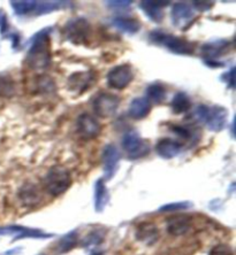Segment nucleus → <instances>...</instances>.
<instances>
[{"mask_svg": "<svg viewBox=\"0 0 236 255\" xmlns=\"http://www.w3.org/2000/svg\"><path fill=\"white\" fill-rule=\"evenodd\" d=\"M51 28H45L35 33L29 40L30 47L25 58V62L31 69L43 70L50 66L51 53Z\"/></svg>", "mask_w": 236, "mask_h": 255, "instance_id": "nucleus-1", "label": "nucleus"}, {"mask_svg": "<svg viewBox=\"0 0 236 255\" xmlns=\"http://www.w3.org/2000/svg\"><path fill=\"white\" fill-rule=\"evenodd\" d=\"M149 40L152 44L160 45L166 47L168 51L179 55H192L195 51V46L192 42L182 37H178L163 30H153L149 33Z\"/></svg>", "mask_w": 236, "mask_h": 255, "instance_id": "nucleus-2", "label": "nucleus"}, {"mask_svg": "<svg viewBox=\"0 0 236 255\" xmlns=\"http://www.w3.org/2000/svg\"><path fill=\"white\" fill-rule=\"evenodd\" d=\"M194 116L198 122L205 123L209 130L219 132L227 125L228 111L223 106L209 107L207 105H200L195 111Z\"/></svg>", "mask_w": 236, "mask_h": 255, "instance_id": "nucleus-3", "label": "nucleus"}, {"mask_svg": "<svg viewBox=\"0 0 236 255\" xmlns=\"http://www.w3.org/2000/svg\"><path fill=\"white\" fill-rule=\"evenodd\" d=\"M44 185L47 193L58 197L69 189V186L72 185V177L65 167L53 166L45 176Z\"/></svg>", "mask_w": 236, "mask_h": 255, "instance_id": "nucleus-4", "label": "nucleus"}, {"mask_svg": "<svg viewBox=\"0 0 236 255\" xmlns=\"http://www.w3.org/2000/svg\"><path fill=\"white\" fill-rule=\"evenodd\" d=\"M92 29L89 22L83 17L72 18L63 27L65 38L75 45L87 44L91 36Z\"/></svg>", "mask_w": 236, "mask_h": 255, "instance_id": "nucleus-5", "label": "nucleus"}, {"mask_svg": "<svg viewBox=\"0 0 236 255\" xmlns=\"http://www.w3.org/2000/svg\"><path fill=\"white\" fill-rule=\"evenodd\" d=\"M122 148L128 154L129 159H141L150 153V145L148 141L142 139L140 133L135 130H130L122 137Z\"/></svg>", "mask_w": 236, "mask_h": 255, "instance_id": "nucleus-6", "label": "nucleus"}, {"mask_svg": "<svg viewBox=\"0 0 236 255\" xmlns=\"http://www.w3.org/2000/svg\"><path fill=\"white\" fill-rule=\"evenodd\" d=\"M120 103L121 100L118 96L108 92H100L92 101V110L99 118H111L117 113Z\"/></svg>", "mask_w": 236, "mask_h": 255, "instance_id": "nucleus-7", "label": "nucleus"}, {"mask_svg": "<svg viewBox=\"0 0 236 255\" xmlns=\"http://www.w3.org/2000/svg\"><path fill=\"white\" fill-rule=\"evenodd\" d=\"M76 132L82 139L91 140L98 137L102 132V126L95 116L83 113L77 118Z\"/></svg>", "mask_w": 236, "mask_h": 255, "instance_id": "nucleus-8", "label": "nucleus"}, {"mask_svg": "<svg viewBox=\"0 0 236 255\" xmlns=\"http://www.w3.org/2000/svg\"><path fill=\"white\" fill-rule=\"evenodd\" d=\"M107 84L112 89H126L134 80V71L129 65H119L108 71Z\"/></svg>", "mask_w": 236, "mask_h": 255, "instance_id": "nucleus-9", "label": "nucleus"}, {"mask_svg": "<svg viewBox=\"0 0 236 255\" xmlns=\"http://www.w3.org/2000/svg\"><path fill=\"white\" fill-rule=\"evenodd\" d=\"M121 159L119 149L113 144H107L102 152V162L104 168L105 178L111 179L118 170V166Z\"/></svg>", "mask_w": 236, "mask_h": 255, "instance_id": "nucleus-10", "label": "nucleus"}, {"mask_svg": "<svg viewBox=\"0 0 236 255\" xmlns=\"http://www.w3.org/2000/svg\"><path fill=\"white\" fill-rule=\"evenodd\" d=\"M96 81V75L92 71H77L70 75L68 78L69 90L83 93L91 86Z\"/></svg>", "mask_w": 236, "mask_h": 255, "instance_id": "nucleus-11", "label": "nucleus"}, {"mask_svg": "<svg viewBox=\"0 0 236 255\" xmlns=\"http://www.w3.org/2000/svg\"><path fill=\"white\" fill-rule=\"evenodd\" d=\"M193 17L194 10L187 2H177L172 7L171 18L175 27L182 28L185 24H188Z\"/></svg>", "mask_w": 236, "mask_h": 255, "instance_id": "nucleus-12", "label": "nucleus"}, {"mask_svg": "<svg viewBox=\"0 0 236 255\" xmlns=\"http://www.w3.org/2000/svg\"><path fill=\"white\" fill-rule=\"evenodd\" d=\"M182 151V144L172 138H163L156 145V152L163 159H174Z\"/></svg>", "mask_w": 236, "mask_h": 255, "instance_id": "nucleus-13", "label": "nucleus"}, {"mask_svg": "<svg viewBox=\"0 0 236 255\" xmlns=\"http://www.w3.org/2000/svg\"><path fill=\"white\" fill-rule=\"evenodd\" d=\"M230 46V42L225 39L215 40V42H208L202 46V53H203L204 61H217V58L222 57Z\"/></svg>", "mask_w": 236, "mask_h": 255, "instance_id": "nucleus-14", "label": "nucleus"}, {"mask_svg": "<svg viewBox=\"0 0 236 255\" xmlns=\"http://www.w3.org/2000/svg\"><path fill=\"white\" fill-rule=\"evenodd\" d=\"M168 5H171V1H141L140 7L143 10V13L156 23H160L164 20L163 8Z\"/></svg>", "mask_w": 236, "mask_h": 255, "instance_id": "nucleus-15", "label": "nucleus"}, {"mask_svg": "<svg viewBox=\"0 0 236 255\" xmlns=\"http://www.w3.org/2000/svg\"><path fill=\"white\" fill-rule=\"evenodd\" d=\"M192 217L187 215H175L167 220V231L172 236H183L190 230Z\"/></svg>", "mask_w": 236, "mask_h": 255, "instance_id": "nucleus-16", "label": "nucleus"}, {"mask_svg": "<svg viewBox=\"0 0 236 255\" xmlns=\"http://www.w3.org/2000/svg\"><path fill=\"white\" fill-rule=\"evenodd\" d=\"M152 105L144 97H137L132 100L128 108V115L134 120H143L150 114Z\"/></svg>", "mask_w": 236, "mask_h": 255, "instance_id": "nucleus-17", "label": "nucleus"}, {"mask_svg": "<svg viewBox=\"0 0 236 255\" xmlns=\"http://www.w3.org/2000/svg\"><path fill=\"white\" fill-rule=\"evenodd\" d=\"M17 234L18 237L15 239H21V238H50L51 235L44 234V232L39 230H33V229H28L24 227H18V226H10V227H1L0 228V235H13Z\"/></svg>", "mask_w": 236, "mask_h": 255, "instance_id": "nucleus-18", "label": "nucleus"}, {"mask_svg": "<svg viewBox=\"0 0 236 255\" xmlns=\"http://www.w3.org/2000/svg\"><path fill=\"white\" fill-rule=\"evenodd\" d=\"M112 25L117 28L119 31L128 35L137 33L141 29V22L137 18L128 17V16H115L112 20Z\"/></svg>", "mask_w": 236, "mask_h": 255, "instance_id": "nucleus-19", "label": "nucleus"}, {"mask_svg": "<svg viewBox=\"0 0 236 255\" xmlns=\"http://www.w3.org/2000/svg\"><path fill=\"white\" fill-rule=\"evenodd\" d=\"M159 232L158 229L153 223H142L138 226L137 231H136V237L138 241H141L142 243L148 244V245H152L157 242L158 239Z\"/></svg>", "mask_w": 236, "mask_h": 255, "instance_id": "nucleus-20", "label": "nucleus"}, {"mask_svg": "<svg viewBox=\"0 0 236 255\" xmlns=\"http://www.w3.org/2000/svg\"><path fill=\"white\" fill-rule=\"evenodd\" d=\"M18 196L25 206H35L40 201L39 189L32 183H27L22 186Z\"/></svg>", "mask_w": 236, "mask_h": 255, "instance_id": "nucleus-21", "label": "nucleus"}, {"mask_svg": "<svg viewBox=\"0 0 236 255\" xmlns=\"http://www.w3.org/2000/svg\"><path fill=\"white\" fill-rule=\"evenodd\" d=\"M192 100L190 97L185 92L175 93L171 101V108L174 114H185L192 108Z\"/></svg>", "mask_w": 236, "mask_h": 255, "instance_id": "nucleus-22", "label": "nucleus"}, {"mask_svg": "<svg viewBox=\"0 0 236 255\" xmlns=\"http://www.w3.org/2000/svg\"><path fill=\"white\" fill-rule=\"evenodd\" d=\"M108 191L103 179H98L95 187V207L96 212H103L108 202Z\"/></svg>", "mask_w": 236, "mask_h": 255, "instance_id": "nucleus-23", "label": "nucleus"}, {"mask_svg": "<svg viewBox=\"0 0 236 255\" xmlns=\"http://www.w3.org/2000/svg\"><path fill=\"white\" fill-rule=\"evenodd\" d=\"M70 2L68 1H37L36 8L33 10L35 15H45L54 10L68 7Z\"/></svg>", "mask_w": 236, "mask_h": 255, "instance_id": "nucleus-24", "label": "nucleus"}, {"mask_svg": "<svg viewBox=\"0 0 236 255\" xmlns=\"http://www.w3.org/2000/svg\"><path fill=\"white\" fill-rule=\"evenodd\" d=\"M147 96H148L147 99L150 101V103L162 104L163 101L166 99L167 92L163 84L153 83V84L148 86Z\"/></svg>", "mask_w": 236, "mask_h": 255, "instance_id": "nucleus-25", "label": "nucleus"}, {"mask_svg": "<svg viewBox=\"0 0 236 255\" xmlns=\"http://www.w3.org/2000/svg\"><path fill=\"white\" fill-rule=\"evenodd\" d=\"M37 1H29V0H24V1H10L12 8L14 12L18 16L22 15H29L33 14V10L36 8Z\"/></svg>", "mask_w": 236, "mask_h": 255, "instance_id": "nucleus-26", "label": "nucleus"}, {"mask_svg": "<svg viewBox=\"0 0 236 255\" xmlns=\"http://www.w3.org/2000/svg\"><path fill=\"white\" fill-rule=\"evenodd\" d=\"M77 244V234L75 231L70 232V234L66 235L65 237L60 239V242L57 245V252L58 253H66L74 249L75 245Z\"/></svg>", "mask_w": 236, "mask_h": 255, "instance_id": "nucleus-27", "label": "nucleus"}, {"mask_svg": "<svg viewBox=\"0 0 236 255\" xmlns=\"http://www.w3.org/2000/svg\"><path fill=\"white\" fill-rule=\"evenodd\" d=\"M14 92V85L12 81L6 77L0 76V96L8 97Z\"/></svg>", "mask_w": 236, "mask_h": 255, "instance_id": "nucleus-28", "label": "nucleus"}, {"mask_svg": "<svg viewBox=\"0 0 236 255\" xmlns=\"http://www.w3.org/2000/svg\"><path fill=\"white\" fill-rule=\"evenodd\" d=\"M209 255H234V252L228 245L220 244V245H216L213 247V249L210 251Z\"/></svg>", "mask_w": 236, "mask_h": 255, "instance_id": "nucleus-29", "label": "nucleus"}, {"mask_svg": "<svg viewBox=\"0 0 236 255\" xmlns=\"http://www.w3.org/2000/svg\"><path fill=\"white\" fill-rule=\"evenodd\" d=\"M171 130L173 131L175 134H178L179 137L183 138V139H190V138L193 137V133L192 131H190L188 128L187 127H183V126H173L171 128Z\"/></svg>", "mask_w": 236, "mask_h": 255, "instance_id": "nucleus-30", "label": "nucleus"}, {"mask_svg": "<svg viewBox=\"0 0 236 255\" xmlns=\"http://www.w3.org/2000/svg\"><path fill=\"white\" fill-rule=\"evenodd\" d=\"M192 204L190 202H177V204H170L160 208V212H174L181 211V209L189 208Z\"/></svg>", "mask_w": 236, "mask_h": 255, "instance_id": "nucleus-31", "label": "nucleus"}, {"mask_svg": "<svg viewBox=\"0 0 236 255\" xmlns=\"http://www.w3.org/2000/svg\"><path fill=\"white\" fill-rule=\"evenodd\" d=\"M105 3L112 9H126L130 7L133 1H120V0H117V1H106Z\"/></svg>", "mask_w": 236, "mask_h": 255, "instance_id": "nucleus-32", "label": "nucleus"}, {"mask_svg": "<svg viewBox=\"0 0 236 255\" xmlns=\"http://www.w3.org/2000/svg\"><path fill=\"white\" fill-rule=\"evenodd\" d=\"M193 5L196 9L201 10V12H207V10L211 9L215 2L213 1H193Z\"/></svg>", "mask_w": 236, "mask_h": 255, "instance_id": "nucleus-33", "label": "nucleus"}, {"mask_svg": "<svg viewBox=\"0 0 236 255\" xmlns=\"http://www.w3.org/2000/svg\"><path fill=\"white\" fill-rule=\"evenodd\" d=\"M103 238H104V234H100V232L97 230L89 236L87 242H85V245H89V244L90 245H91V244H95L96 245V244H99L102 242Z\"/></svg>", "mask_w": 236, "mask_h": 255, "instance_id": "nucleus-34", "label": "nucleus"}, {"mask_svg": "<svg viewBox=\"0 0 236 255\" xmlns=\"http://www.w3.org/2000/svg\"><path fill=\"white\" fill-rule=\"evenodd\" d=\"M224 76L226 77L227 85L230 86L231 89H234L235 88V67H233V68H231L230 71H227V73L225 74Z\"/></svg>", "mask_w": 236, "mask_h": 255, "instance_id": "nucleus-35", "label": "nucleus"}, {"mask_svg": "<svg viewBox=\"0 0 236 255\" xmlns=\"http://www.w3.org/2000/svg\"><path fill=\"white\" fill-rule=\"evenodd\" d=\"M8 29V23H7V16L0 10V32L5 33Z\"/></svg>", "mask_w": 236, "mask_h": 255, "instance_id": "nucleus-36", "label": "nucleus"}, {"mask_svg": "<svg viewBox=\"0 0 236 255\" xmlns=\"http://www.w3.org/2000/svg\"><path fill=\"white\" fill-rule=\"evenodd\" d=\"M95 255H102V254H100V253H96Z\"/></svg>", "mask_w": 236, "mask_h": 255, "instance_id": "nucleus-37", "label": "nucleus"}]
</instances>
